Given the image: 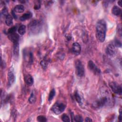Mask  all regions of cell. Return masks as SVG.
I'll use <instances>...</instances> for the list:
<instances>
[{
  "label": "cell",
  "mask_w": 122,
  "mask_h": 122,
  "mask_svg": "<svg viewBox=\"0 0 122 122\" xmlns=\"http://www.w3.org/2000/svg\"><path fill=\"white\" fill-rule=\"evenodd\" d=\"M19 44L18 43H13V53L14 57L15 58H18L19 57Z\"/></svg>",
  "instance_id": "cell-13"
},
{
  "label": "cell",
  "mask_w": 122,
  "mask_h": 122,
  "mask_svg": "<svg viewBox=\"0 0 122 122\" xmlns=\"http://www.w3.org/2000/svg\"><path fill=\"white\" fill-rule=\"evenodd\" d=\"M14 13H15V12L14 11V10H12V14L13 15V17H14L15 19H17V16H16V15Z\"/></svg>",
  "instance_id": "cell-30"
},
{
  "label": "cell",
  "mask_w": 122,
  "mask_h": 122,
  "mask_svg": "<svg viewBox=\"0 0 122 122\" xmlns=\"http://www.w3.org/2000/svg\"><path fill=\"white\" fill-rule=\"evenodd\" d=\"M74 97H75V99L76 101L78 102V103H79V104L81 103V97L80 95H79V93L77 91H76L74 93Z\"/></svg>",
  "instance_id": "cell-20"
},
{
  "label": "cell",
  "mask_w": 122,
  "mask_h": 122,
  "mask_svg": "<svg viewBox=\"0 0 122 122\" xmlns=\"http://www.w3.org/2000/svg\"><path fill=\"white\" fill-rule=\"evenodd\" d=\"M106 52L109 55H110V56L113 55L116 52L115 46L114 45V44H109L106 47Z\"/></svg>",
  "instance_id": "cell-9"
},
{
  "label": "cell",
  "mask_w": 122,
  "mask_h": 122,
  "mask_svg": "<svg viewBox=\"0 0 122 122\" xmlns=\"http://www.w3.org/2000/svg\"><path fill=\"white\" fill-rule=\"evenodd\" d=\"M106 32V23L104 20H99L96 24V34L98 41L100 42L104 41Z\"/></svg>",
  "instance_id": "cell-1"
},
{
  "label": "cell",
  "mask_w": 122,
  "mask_h": 122,
  "mask_svg": "<svg viewBox=\"0 0 122 122\" xmlns=\"http://www.w3.org/2000/svg\"><path fill=\"white\" fill-rule=\"evenodd\" d=\"M40 23L37 20H33L30 22L29 25V30L34 33L38 32L40 30Z\"/></svg>",
  "instance_id": "cell-4"
},
{
  "label": "cell",
  "mask_w": 122,
  "mask_h": 122,
  "mask_svg": "<svg viewBox=\"0 0 122 122\" xmlns=\"http://www.w3.org/2000/svg\"><path fill=\"white\" fill-rule=\"evenodd\" d=\"M26 32V26L24 25H21L18 29V32L20 34L23 35Z\"/></svg>",
  "instance_id": "cell-19"
},
{
  "label": "cell",
  "mask_w": 122,
  "mask_h": 122,
  "mask_svg": "<svg viewBox=\"0 0 122 122\" xmlns=\"http://www.w3.org/2000/svg\"><path fill=\"white\" fill-rule=\"evenodd\" d=\"M112 12L113 15L116 16H119L122 14V10L118 6H114L112 8Z\"/></svg>",
  "instance_id": "cell-14"
},
{
  "label": "cell",
  "mask_w": 122,
  "mask_h": 122,
  "mask_svg": "<svg viewBox=\"0 0 122 122\" xmlns=\"http://www.w3.org/2000/svg\"><path fill=\"white\" fill-rule=\"evenodd\" d=\"M37 121L40 122H45L47 120L45 116L42 115H40L37 117Z\"/></svg>",
  "instance_id": "cell-23"
},
{
  "label": "cell",
  "mask_w": 122,
  "mask_h": 122,
  "mask_svg": "<svg viewBox=\"0 0 122 122\" xmlns=\"http://www.w3.org/2000/svg\"><path fill=\"white\" fill-rule=\"evenodd\" d=\"M5 23L7 26H11L12 25L13 19L12 17L10 15L8 14L5 18Z\"/></svg>",
  "instance_id": "cell-17"
},
{
  "label": "cell",
  "mask_w": 122,
  "mask_h": 122,
  "mask_svg": "<svg viewBox=\"0 0 122 122\" xmlns=\"http://www.w3.org/2000/svg\"><path fill=\"white\" fill-rule=\"evenodd\" d=\"M32 17V13L31 12H27L26 13L23 14L20 18V20L22 21H25L26 20H27L30 18H31Z\"/></svg>",
  "instance_id": "cell-16"
},
{
  "label": "cell",
  "mask_w": 122,
  "mask_h": 122,
  "mask_svg": "<svg viewBox=\"0 0 122 122\" xmlns=\"http://www.w3.org/2000/svg\"><path fill=\"white\" fill-rule=\"evenodd\" d=\"M40 7H41L40 4H36L34 6V9L35 10H38L40 8Z\"/></svg>",
  "instance_id": "cell-28"
},
{
  "label": "cell",
  "mask_w": 122,
  "mask_h": 122,
  "mask_svg": "<svg viewBox=\"0 0 122 122\" xmlns=\"http://www.w3.org/2000/svg\"><path fill=\"white\" fill-rule=\"evenodd\" d=\"M61 120L64 122H69L70 121L69 117L66 113H64L61 116Z\"/></svg>",
  "instance_id": "cell-22"
},
{
  "label": "cell",
  "mask_w": 122,
  "mask_h": 122,
  "mask_svg": "<svg viewBox=\"0 0 122 122\" xmlns=\"http://www.w3.org/2000/svg\"><path fill=\"white\" fill-rule=\"evenodd\" d=\"M75 67L76 74L80 77L83 76L84 75V67L81 61H76L75 63Z\"/></svg>",
  "instance_id": "cell-2"
},
{
  "label": "cell",
  "mask_w": 122,
  "mask_h": 122,
  "mask_svg": "<svg viewBox=\"0 0 122 122\" xmlns=\"http://www.w3.org/2000/svg\"><path fill=\"white\" fill-rule=\"evenodd\" d=\"M8 37H9V39L13 43H18L19 42L20 37L18 35V34H17L16 33H13V34H9V36H8Z\"/></svg>",
  "instance_id": "cell-11"
},
{
  "label": "cell",
  "mask_w": 122,
  "mask_h": 122,
  "mask_svg": "<svg viewBox=\"0 0 122 122\" xmlns=\"http://www.w3.org/2000/svg\"><path fill=\"white\" fill-rule=\"evenodd\" d=\"M72 50L73 53L75 55H78L80 54L81 51V47L80 44L78 42H74L72 45Z\"/></svg>",
  "instance_id": "cell-10"
},
{
  "label": "cell",
  "mask_w": 122,
  "mask_h": 122,
  "mask_svg": "<svg viewBox=\"0 0 122 122\" xmlns=\"http://www.w3.org/2000/svg\"><path fill=\"white\" fill-rule=\"evenodd\" d=\"M110 87L112 90V92L117 94H122V87L121 85H118L115 82H111L109 84Z\"/></svg>",
  "instance_id": "cell-6"
},
{
  "label": "cell",
  "mask_w": 122,
  "mask_h": 122,
  "mask_svg": "<svg viewBox=\"0 0 122 122\" xmlns=\"http://www.w3.org/2000/svg\"><path fill=\"white\" fill-rule=\"evenodd\" d=\"M24 81L26 84L28 86H31L33 83V77L30 74H27L24 77Z\"/></svg>",
  "instance_id": "cell-12"
},
{
  "label": "cell",
  "mask_w": 122,
  "mask_h": 122,
  "mask_svg": "<svg viewBox=\"0 0 122 122\" xmlns=\"http://www.w3.org/2000/svg\"><path fill=\"white\" fill-rule=\"evenodd\" d=\"M115 46H116V47H121V42L118 40H116L115 41H114V45Z\"/></svg>",
  "instance_id": "cell-27"
},
{
  "label": "cell",
  "mask_w": 122,
  "mask_h": 122,
  "mask_svg": "<svg viewBox=\"0 0 122 122\" xmlns=\"http://www.w3.org/2000/svg\"><path fill=\"white\" fill-rule=\"evenodd\" d=\"M41 65L43 69H46L48 66V62L45 60H42L41 62Z\"/></svg>",
  "instance_id": "cell-26"
},
{
  "label": "cell",
  "mask_w": 122,
  "mask_h": 122,
  "mask_svg": "<svg viewBox=\"0 0 122 122\" xmlns=\"http://www.w3.org/2000/svg\"><path fill=\"white\" fill-rule=\"evenodd\" d=\"M74 119L75 121L78 122H83V121L82 116L81 115H76L74 117Z\"/></svg>",
  "instance_id": "cell-25"
},
{
  "label": "cell",
  "mask_w": 122,
  "mask_h": 122,
  "mask_svg": "<svg viewBox=\"0 0 122 122\" xmlns=\"http://www.w3.org/2000/svg\"><path fill=\"white\" fill-rule=\"evenodd\" d=\"M65 109V105L61 102H56L52 107V112L56 114H59L63 112Z\"/></svg>",
  "instance_id": "cell-3"
},
{
  "label": "cell",
  "mask_w": 122,
  "mask_h": 122,
  "mask_svg": "<svg viewBox=\"0 0 122 122\" xmlns=\"http://www.w3.org/2000/svg\"><path fill=\"white\" fill-rule=\"evenodd\" d=\"M55 95V91L54 89H52L50 91V92L49 93V97H48V101L49 102H51L53 99V98H54Z\"/></svg>",
  "instance_id": "cell-21"
},
{
  "label": "cell",
  "mask_w": 122,
  "mask_h": 122,
  "mask_svg": "<svg viewBox=\"0 0 122 122\" xmlns=\"http://www.w3.org/2000/svg\"><path fill=\"white\" fill-rule=\"evenodd\" d=\"M88 66L89 69L95 74H100L101 73V70L94 64L92 61H89L88 63Z\"/></svg>",
  "instance_id": "cell-7"
},
{
  "label": "cell",
  "mask_w": 122,
  "mask_h": 122,
  "mask_svg": "<svg viewBox=\"0 0 122 122\" xmlns=\"http://www.w3.org/2000/svg\"><path fill=\"white\" fill-rule=\"evenodd\" d=\"M8 85L10 86L13 84L15 81V77L13 70L12 69H10L8 73Z\"/></svg>",
  "instance_id": "cell-8"
},
{
  "label": "cell",
  "mask_w": 122,
  "mask_h": 122,
  "mask_svg": "<svg viewBox=\"0 0 122 122\" xmlns=\"http://www.w3.org/2000/svg\"><path fill=\"white\" fill-rule=\"evenodd\" d=\"M85 121L86 122H92V120L89 117H87L85 118Z\"/></svg>",
  "instance_id": "cell-29"
},
{
  "label": "cell",
  "mask_w": 122,
  "mask_h": 122,
  "mask_svg": "<svg viewBox=\"0 0 122 122\" xmlns=\"http://www.w3.org/2000/svg\"><path fill=\"white\" fill-rule=\"evenodd\" d=\"M17 30V27L16 26H13L11 28H10L8 30V33L9 34H13L16 32V31Z\"/></svg>",
  "instance_id": "cell-24"
},
{
  "label": "cell",
  "mask_w": 122,
  "mask_h": 122,
  "mask_svg": "<svg viewBox=\"0 0 122 122\" xmlns=\"http://www.w3.org/2000/svg\"><path fill=\"white\" fill-rule=\"evenodd\" d=\"M36 94H35V93L34 91H33L29 98V102L30 103H34L35 102H36Z\"/></svg>",
  "instance_id": "cell-18"
},
{
  "label": "cell",
  "mask_w": 122,
  "mask_h": 122,
  "mask_svg": "<svg viewBox=\"0 0 122 122\" xmlns=\"http://www.w3.org/2000/svg\"><path fill=\"white\" fill-rule=\"evenodd\" d=\"M108 102V99L106 97H102L101 98L95 101L92 103V106L95 109L100 108L104 106Z\"/></svg>",
  "instance_id": "cell-5"
},
{
  "label": "cell",
  "mask_w": 122,
  "mask_h": 122,
  "mask_svg": "<svg viewBox=\"0 0 122 122\" xmlns=\"http://www.w3.org/2000/svg\"><path fill=\"white\" fill-rule=\"evenodd\" d=\"M118 5L120 6V7H122V1L121 0H119L118 1Z\"/></svg>",
  "instance_id": "cell-31"
},
{
  "label": "cell",
  "mask_w": 122,
  "mask_h": 122,
  "mask_svg": "<svg viewBox=\"0 0 122 122\" xmlns=\"http://www.w3.org/2000/svg\"><path fill=\"white\" fill-rule=\"evenodd\" d=\"M13 10L15 12L22 13L24 11V7L22 5L19 4L15 6Z\"/></svg>",
  "instance_id": "cell-15"
}]
</instances>
